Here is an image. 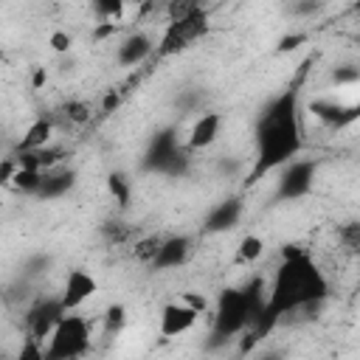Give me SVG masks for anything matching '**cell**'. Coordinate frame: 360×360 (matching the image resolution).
Returning a JSON list of instances; mask_svg holds the SVG:
<instances>
[{"mask_svg": "<svg viewBox=\"0 0 360 360\" xmlns=\"http://www.w3.org/2000/svg\"><path fill=\"white\" fill-rule=\"evenodd\" d=\"M90 352V321L84 315L65 312L53 326L48 346H42V360H73Z\"/></svg>", "mask_w": 360, "mask_h": 360, "instance_id": "obj_7", "label": "cell"}, {"mask_svg": "<svg viewBox=\"0 0 360 360\" xmlns=\"http://www.w3.org/2000/svg\"><path fill=\"white\" fill-rule=\"evenodd\" d=\"M51 135H53V121L39 115L37 121L28 124V129L22 132V138L14 143L11 155H22V152H34V149H42L51 143Z\"/></svg>", "mask_w": 360, "mask_h": 360, "instance_id": "obj_18", "label": "cell"}, {"mask_svg": "<svg viewBox=\"0 0 360 360\" xmlns=\"http://www.w3.org/2000/svg\"><path fill=\"white\" fill-rule=\"evenodd\" d=\"M68 115H70L73 121H87V118H90V110H87V104L70 101V104H68Z\"/></svg>", "mask_w": 360, "mask_h": 360, "instance_id": "obj_32", "label": "cell"}, {"mask_svg": "<svg viewBox=\"0 0 360 360\" xmlns=\"http://www.w3.org/2000/svg\"><path fill=\"white\" fill-rule=\"evenodd\" d=\"M48 45H51V51H53V53L65 56V53H70V48H73V37H70L68 31L56 28V31H51V34H48Z\"/></svg>", "mask_w": 360, "mask_h": 360, "instance_id": "obj_27", "label": "cell"}, {"mask_svg": "<svg viewBox=\"0 0 360 360\" xmlns=\"http://www.w3.org/2000/svg\"><path fill=\"white\" fill-rule=\"evenodd\" d=\"M51 270H53V253H48V250H31V253L22 256L17 276H22V278H28V281L37 284V281L45 278Z\"/></svg>", "mask_w": 360, "mask_h": 360, "instance_id": "obj_19", "label": "cell"}, {"mask_svg": "<svg viewBox=\"0 0 360 360\" xmlns=\"http://www.w3.org/2000/svg\"><path fill=\"white\" fill-rule=\"evenodd\" d=\"M14 169H17L14 155H8V158H3V160H0V186H8V180H11Z\"/></svg>", "mask_w": 360, "mask_h": 360, "instance_id": "obj_31", "label": "cell"}, {"mask_svg": "<svg viewBox=\"0 0 360 360\" xmlns=\"http://www.w3.org/2000/svg\"><path fill=\"white\" fill-rule=\"evenodd\" d=\"M264 253V239L259 233H245L236 245V253H233V262L236 264H256Z\"/></svg>", "mask_w": 360, "mask_h": 360, "instance_id": "obj_22", "label": "cell"}, {"mask_svg": "<svg viewBox=\"0 0 360 360\" xmlns=\"http://www.w3.org/2000/svg\"><path fill=\"white\" fill-rule=\"evenodd\" d=\"M329 82L335 87H357L360 82V68L354 62H346V65H335L332 73H329Z\"/></svg>", "mask_w": 360, "mask_h": 360, "instance_id": "obj_24", "label": "cell"}, {"mask_svg": "<svg viewBox=\"0 0 360 360\" xmlns=\"http://www.w3.org/2000/svg\"><path fill=\"white\" fill-rule=\"evenodd\" d=\"M323 6H326V0H292L290 3V14L292 17H315Z\"/></svg>", "mask_w": 360, "mask_h": 360, "instance_id": "obj_28", "label": "cell"}, {"mask_svg": "<svg viewBox=\"0 0 360 360\" xmlns=\"http://www.w3.org/2000/svg\"><path fill=\"white\" fill-rule=\"evenodd\" d=\"M200 309L191 307L186 298H177V301H169L160 307V315H158V332L160 338L172 340V338H180L186 332L194 329V323L200 321Z\"/></svg>", "mask_w": 360, "mask_h": 360, "instance_id": "obj_11", "label": "cell"}, {"mask_svg": "<svg viewBox=\"0 0 360 360\" xmlns=\"http://www.w3.org/2000/svg\"><path fill=\"white\" fill-rule=\"evenodd\" d=\"M118 225H121V222H107V225L101 228V231H104V236H107V239H112V242H118V239L124 236V231H121Z\"/></svg>", "mask_w": 360, "mask_h": 360, "instance_id": "obj_33", "label": "cell"}, {"mask_svg": "<svg viewBox=\"0 0 360 360\" xmlns=\"http://www.w3.org/2000/svg\"><path fill=\"white\" fill-rule=\"evenodd\" d=\"M138 172L166 180H180L191 172V152L177 124H163L146 138V146L138 160Z\"/></svg>", "mask_w": 360, "mask_h": 360, "instance_id": "obj_4", "label": "cell"}, {"mask_svg": "<svg viewBox=\"0 0 360 360\" xmlns=\"http://www.w3.org/2000/svg\"><path fill=\"white\" fill-rule=\"evenodd\" d=\"M312 59H307L298 73L264 104L256 110L253 118V163L245 172V186H256L267 174H273L281 163L290 158L301 155L307 141H304V82L309 73Z\"/></svg>", "mask_w": 360, "mask_h": 360, "instance_id": "obj_2", "label": "cell"}, {"mask_svg": "<svg viewBox=\"0 0 360 360\" xmlns=\"http://www.w3.org/2000/svg\"><path fill=\"white\" fill-rule=\"evenodd\" d=\"M158 242H160V236H158V233L138 239V242H135V256H138L141 262H146V264H149V259H152V256H155V250H158Z\"/></svg>", "mask_w": 360, "mask_h": 360, "instance_id": "obj_29", "label": "cell"}, {"mask_svg": "<svg viewBox=\"0 0 360 360\" xmlns=\"http://www.w3.org/2000/svg\"><path fill=\"white\" fill-rule=\"evenodd\" d=\"M76 186H79V169L62 160V163H56V166L42 172V180H39V188H37V200H42V202L65 200L68 194H73Z\"/></svg>", "mask_w": 360, "mask_h": 360, "instance_id": "obj_12", "label": "cell"}, {"mask_svg": "<svg viewBox=\"0 0 360 360\" xmlns=\"http://www.w3.org/2000/svg\"><path fill=\"white\" fill-rule=\"evenodd\" d=\"M68 309L62 307L59 295H37L34 304L25 309V338H34L45 346V340L51 338L53 326L62 321Z\"/></svg>", "mask_w": 360, "mask_h": 360, "instance_id": "obj_8", "label": "cell"}, {"mask_svg": "<svg viewBox=\"0 0 360 360\" xmlns=\"http://www.w3.org/2000/svg\"><path fill=\"white\" fill-rule=\"evenodd\" d=\"M39 180H42V172H39V169H28V166H20V163H17V169H14L11 180H8V186H11L17 194H22V197H37Z\"/></svg>", "mask_w": 360, "mask_h": 360, "instance_id": "obj_20", "label": "cell"}, {"mask_svg": "<svg viewBox=\"0 0 360 360\" xmlns=\"http://www.w3.org/2000/svg\"><path fill=\"white\" fill-rule=\"evenodd\" d=\"M191 256H194V239L188 233H169V236H160L158 250L149 259V267L155 273L180 270L183 264H188Z\"/></svg>", "mask_w": 360, "mask_h": 360, "instance_id": "obj_10", "label": "cell"}, {"mask_svg": "<svg viewBox=\"0 0 360 360\" xmlns=\"http://www.w3.org/2000/svg\"><path fill=\"white\" fill-rule=\"evenodd\" d=\"M332 295V284L312 259V253L301 245H284L281 262L273 270V278L267 284L262 315L250 329H245L239 340V352H253L256 343L270 338V332L284 323L292 315H301L304 321H315L318 312L326 307Z\"/></svg>", "mask_w": 360, "mask_h": 360, "instance_id": "obj_1", "label": "cell"}, {"mask_svg": "<svg viewBox=\"0 0 360 360\" xmlns=\"http://www.w3.org/2000/svg\"><path fill=\"white\" fill-rule=\"evenodd\" d=\"M98 292V278L84 270V267H70L68 276H65V284H62V292H59V301L68 312H79L93 295Z\"/></svg>", "mask_w": 360, "mask_h": 360, "instance_id": "obj_13", "label": "cell"}, {"mask_svg": "<svg viewBox=\"0 0 360 360\" xmlns=\"http://www.w3.org/2000/svg\"><path fill=\"white\" fill-rule=\"evenodd\" d=\"M205 107H208V93H205V87H200V84L180 87V90L174 93V98H172V110L177 112L180 121L200 115Z\"/></svg>", "mask_w": 360, "mask_h": 360, "instance_id": "obj_17", "label": "cell"}, {"mask_svg": "<svg viewBox=\"0 0 360 360\" xmlns=\"http://www.w3.org/2000/svg\"><path fill=\"white\" fill-rule=\"evenodd\" d=\"M340 239L346 242V248H349V250H354V248L360 245V225H357V222L343 225V228H340Z\"/></svg>", "mask_w": 360, "mask_h": 360, "instance_id": "obj_30", "label": "cell"}, {"mask_svg": "<svg viewBox=\"0 0 360 360\" xmlns=\"http://www.w3.org/2000/svg\"><path fill=\"white\" fill-rule=\"evenodd\" d=\"M307 37L304 34H292V37H284L281 39V45H278V51H290V48H298V42H304Z\"/></svg>", "mask_w": 360, "mask_h": 360, "instance_id": "obj_34", "label": "cell"}, {"mask_svg": "<svg viewBox=\"0 0 360 360\" xmlns=\"http://www.w3.org/2000/svg\"><path fill=\"white\" fill-rule=\"evenodd\" d=\"M217 174L219 177H225V180H231V177H239L242 172H245V163L239 160V158H233V155H222L219 160H217Z\"/></svg>", "mask_w": 360, "mask_h": 360, "instance_id": "obj_26", "label": "cell"}, {"mask_svg": "<svg viewBox=\"0 0 360 360\" xmlns=\"http://www.w3.org/2000/svg\"><path fill=\"white\" fill-rule=\"evenodd\" d=\"M222 124H225L222 112H217L211 107H205L200 115H194V121L188 127V135L183 138L186 146H188V152H202V149L214 146L217 138H219V132H222Z\"/></svg>", "mask_w": 360, "mask_h": 360, "instance_id": "obj_14", "label": "cell"}, {"mask_svg": "<svg viewBox=\"0 0 360 360\" xmlns=\"http://www.w3.org/2000/svg\"><path fill=\"white\" fill-rule=\"evenodd\" d=\"M107 191H110V197L115 200L118 208H127L129 200H132V180H129V174L121 172V169H112L107 174Z\"/></svg>", "mask_w": 360, "mask_h": 360, "instance_id": "obj_21", "label": "cell"}, {"mask_svg": "<svg viewBox=\"0 0 360 360\" xmlns=\"http://www.w3.org/2000/svg\"><path fill=\"white\" fill-rule=\"evenodd\" d=\"M127 326V307L124 304H110L104 309V318H101V329H104V338H118Z\"/></svg>", "mask_w": 360, "mask_h": 360, "instance_id": "obj_23", "label": "cell"}, {"mask_svg": "<svg viewBox=\"0 0 360 360\" xmlns=\"http://www.w3.org/2000/svg\"><path fill=\"white\" fill-rule=\"evenodd\" d=\"M208 25H211L208 11L197 0H174L169 22H166L160 39L155 42V53L158 56H174V53L188 51L194 42H200L208 34Z\"/></svg>", "mask_w": 360, "mask_h": 360, "instance_id": "obj_5", "label": "cell"}, {"mask_svg": "<svg viewBox=\"0 0 360 360\" xmlns=\"http://www.w3.org/2000/svg\"><path fill=\"white\" fill-rule=\"evenodd\" d=\"M155 53V37L146 31H132L115 45V65L118 68H138Z\"/></svg>", "mask_w": 360, "mask_h": 360, "instance_id": "obj_15", "label": "cell"}, {"mask_svg": "<svg viewBox=\"0 0 360 360\" xmlns=\"http://www.w3.org/2000/svg\"><path fill=\"white\" fill-rule=\"evenodd\" d=\"M309 112H312L321 124H326V127H332V129H343V127L354 124L357 115H360L357 104H346V101H340V98H315V101L309 104Z\"/></svg>", "mask_w": 360, "mask_h": 360, "instance_id": "obj_16", "label": "cell"}, {"mask_svg": "<svg viewBox=\"0 0 360 360\" xmlns=\"http://www.w3.org/2000/svg\"><path fill=\"white\" fill-rule=\"evenodd\" d=\"M0 146H3V127H0Z\"/></svg>", "mask_w": 360, "mask_h": 360, "instance_id": "obj_35", "label": "cell"}, {"mask_svg": "<svg viewBox=\"0 0 360 360\" xmlns=\"http://www.w3.org/2000/svg\"><path fill=\"white\" fill-rule=\"evenodd\" d=\"M93 3V14L101 20V22H112L124 14V6L127 0H90Z\"/></svg>", "mask_w": 360, "mask_h": 360, "instance_id": "obj_25", "label": "cell"}, {"mask_svg": "<svg viewBox=\"0 0 360 360\" xmlns=\"http://www.w3.org/2000/svg\"><path fill=\"white\" fill-rule=\"evenodd\" d=\"M318 169L321 160L318 158H304L295 155L287 163H281L276 169V186H273V205H287V202H298L304 197H309L315 191L318 183Z\"/></svg>", "mask_w": 360, "mask_h": 360, "instance_id": "obj_6", "label": "cell"}, {"mask_svg": "<svg viewBox=\"0 0 360 360\" xmlns=\"http://www.w3.org/2000/svg\"><path fill=\"white\" fill-rule=\"evenodd\" d=\"M267 295V278L253 276L242 287H222L217 301H214V315H211V332H208V346H225L236 340L245 329L256 323L262 315Z\"/></svg>", "mask_w": 360, "mask_h": 360, "instance_id": "obj_3", "label": "cell"}, {"mask_svg": "<svg viewBox=\"0 0 360 360\" xmlns=\"http://www.w3.org/2000/svg\"><path fill=\"white\" fill-rule=\"evenodd\" d=\"M245 217V200L239 194H231V197H222L217 200L200 219V231L205 236H217V233H231L239 228Z\"/></svg>", "mask_w": 360, "mask_h": 360, "instance_id": "obj_9", "label": "cell"}]
</instances>
